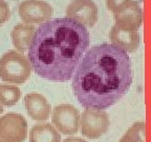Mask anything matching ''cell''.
Returning a JSON list of instances; mask_svg holds the SVG:
<instances>
[{"label": "cell", "instance_id": "1", "mask_svg": "<svg viewBox=\"0 0 151 142\" xmlns=\"http://www.w3.org/2000/svg\"><path fill=\"white\" fill-rule=\"evenodd\" d=\"M73 73V90L85 109H106L122 99L132 83L128 53L109 43L86 52Z\"/></svg>", "mask_w": 151, "mask_h": 142}, {"label": "cell", "instance_id": "2", "mask_svg": "<svg viewBox=\"0 0 151 142\" xmlns=\"http://www.w3.org/2000/svg\"><path fill=\"white\" fill-rule=\"evenodd\" d=\"M90 43L89 32L69 18L40 24L28 46V61L35 73L46 80L66 82Z\"/></svg>", "mask_w": 151, "mask_h": 142}, {"label": "cell", "instance_id": "3", "mask_svg": "<svg viewBox=\"0 0 151 142\" xmlns=\"http://www.w3.org/2000/svg\"><path fill=\"white\" fill-rule=\"evenodd\" d=\"M32 66L24 55L9 51L0 58V78L14 84H23L31 76Z\"/></svg>", "mask_w": 151, "mask_h": 142}, {"label": "cell", "instance_id": "4", "mask_svg": "<svg viewBox=\"0 0 151 142\" xmlns=\"http://www.w3.org/2000/svg\"><path fill=\"white\" fill-rule=\"evenodd\" d=\"M80 118L82 135L88 139H98L109 128V117L103 109H86Z\"/></svg>", "mask_w": 151, "mask_h": 142}, {"label": "cell", "instance_id": "5", "mask_svg": "<svg viewBox=\"0 0 151 142\" xmlns=\"http://www.w3.org/2000/svg\"><path fill=\"white\" fill-rule=\"evenodd\" d=\"M27 136V121L22 115L9 113L0 117V142H23Z\"/></svg>", "mask_w": 151, "mask_h": 142}, {"label": "cell", "instance_id": "6", "mask_svg": "<svg viewBox=\"0 0 151 142\" xmlns=\"http://www.w3.org/2000/svg\"><path fill=\"white\" fill-rule=\"evenodd\" d=\"M52 124L64 135L77 134L80 126V113L70 104H60L52 111Z\"/></svg>", "mask_w": 151, "mask_h": 142}, {"label": "cell", "instance_id": "7", "mask_svg": "<svg viewBox=\"0 0 151 142\" xmlns=\"http://www.w3.org/2000/svg\"><path fill=\"white\" fill-rule=\"evenodd\" d=\"M19 16L25 24H42L50 20L52 7L43 0H24L19 5Z\"/></svg>", "mask_w": 151, "mask_h": 142}, {"label": "cell", "instance_id": "8", "mask_svg": "<svg viewBox=\"0 0 151 142\" xmlns=\"http://www.w3.org/2000/svg\"><path fill=\"white\" fill-rule=\"evenodd\" d=\"M65 15L85 28H91L98 20V7L92 0H73L66 7Z\"/></svg>", "mask_w": 151, "mask_h": 142}, {"label": "cell", "instance_id": "9", "mask_svg": "<svg viewBox=\"0 0 151 142\" xmlns=\"http://www.w3.org/2000/svg\"><path fill=\"white\" fill-rule=\"evenodd\" d=\"M116 25L130 31H137L143 23V9L137 1L131 0L113 12Z\"/></svg>", "mask_w": 151, "mask_h": 142}, {"label": "cell", "instance_id": "10", "mask_svg": "<svg viewBox=\"0 0 151 142\" xmlns=\"http://www.w3.org/2000/svg\"><path fill=\"white\" fill-rule=\"evenodd\" d=\"M110 40L111 44L120 47L126 53H134L139 49V35L137 31H130L114 24L110 31Z\"/></svg>", "mask_w": 151, "mask_h": 142}, {"label": "cell", "instance_id": "11", "mask_svg": "<svg viewBox=\"0 0 151 142\" xmlns=\"http://www.w3.org/2000/svg\"><path fill=\"white\" fill-rule=\"evenodd\" d=\"M24 106L28 116L36 121H44L50 118V104L42 94L29 93L24 97Z\"/></svg>", "mask_w": 151, "mask_h": 142}, {"label": "cell", "instance_id": "12", "mask_svg": "<svg viewBox=\"0 0 151 142\" xmlns=\"http://www.w3.org/2000/svg\"><path fill=\"white\" fill-rule=\"evenodd\" d=\"M35 31V26L32 24L18 23L13 28L11 37H12L13 44L18 52L22 54L28 50Z\"/></svg>", "mask_w": 151, "mask_h": 142}, {"label": "cell", "instance_id": "13", "mask_svg": "<svg viewBox=\"0 0 151 142\" xmlns=\"http://www.w3.org/2000/svg\"><path fill=\"white\" fill-rule=\"evenodd\" d=\"M29 142H61V136L48 123L36 124L29 132Z\"/></svg>", "mask_w": 151, "mask_h": 142}, {"label": "cell", "instance_id": "14", "mask_svg": "<svg viewBox=\"0 0 151 142\" xmlns=\"http://www.w3.org/2000/svg\"><path fill=\"white\" fill-rule=\"evenodd\" d=\"M21 97V91L17 85L0 84V105L13 106Z\"/></svg>", "mask_w": 151, "mask_h": 142}, {"label": "cell", "instance_id": "15", "mask_svg": "<svg viewBox=\"0 0 151 142\" xmlns=\"http://www.w3.org/2000/svg\"><path fill=\"white\" fill-rule=\"evenodd\" d=\"M146 141V124L145 122H137L132 124L126 134L119 142H145Z\"/></svg>", "mask_w": 151, "mask_h": 142}, {"label": "cell", "instance_id": "16", "mask_svg": "<svg viewBox=\"0 0 151 142\" xmlns=\"http://www.w3.org/2000/svg\"><path fill=\"white\" fill-rule=\"evenodd\" d=\"M9 19V7L5 0H0V26Z\"/></svg>", "mask_w": 151, "mask_h": 142}, {"label": "cell", "instance_id": "17", "mask_svg": "<svg viewBox=\"0 0 151 142\" xmlns=\"http://www.w3.org/2000/svg\"><path fill=\"white\" fill-rule=\"evenodd\" d=\"M130 1L131 0H106V5L108 9L116 12L120 7H122L123 5H125L126 3L130 2Z\"/></svg>", "mask_w": 151, "mask_h": 142}, {"label": "cell", "instance_id": "18", "mask_svg": "<svg viewBox=\"0 0 151 142\" xmlns=\"http://www.w3.org/2000/svg\"><path fill=\"white\" fill-rule=\"evenodd\" d=\"M63 142H86L85 140H83L82 138H78V137H70L65 139Z\"/></svg>", "mask_w": 151, "mask_h": 142}, {"label": "cell", "instance_id": "19", "mask_svg": "<svg viewBox=\"0 0 151 142\" xmlns=\"http://www.w3.org/2000/svg\"><path fill=\"white\" fill-rule=\"evenodd\" d=\"M2 112H3V109H2V106H1V105H0V114L2 113Z\"/></svg>", "mask_w": 151, "mask_h": 142}]
</instances>
